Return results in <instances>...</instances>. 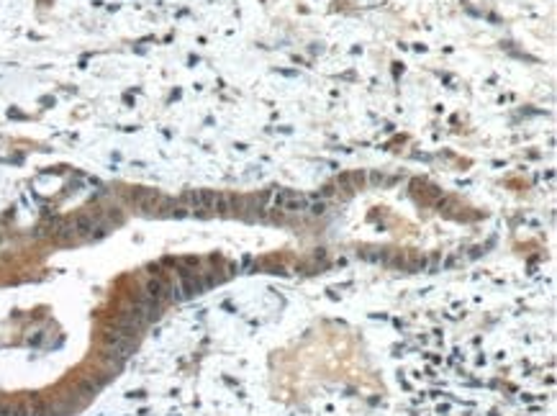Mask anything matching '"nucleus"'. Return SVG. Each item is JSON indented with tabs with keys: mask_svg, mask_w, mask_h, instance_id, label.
I'll return each instance as SVG.
<instances>
[{
	"mask_svg": "<svg viewBox=\"0 0 557 416\" xmlns=\"http://www.w3.org/2000/svg\"><path fill=\"white\" fill-rule=\"evenodd\" d=\"M103 347L108 349V357L111 360H126L129 354L137 349V334H129L118 326H111L108 332L103 334Z\"/></svg>",
	"mask_w": 557,
	"mask_h": 416,
	"instance_id": "nucleus-1",
	"label": "nucleus"
},
{
	"mask_svg": "<svg viewBox=\"0 0 557 416\" xmlns=\"http://www.w3.org/2000/svg\"><path fill=\"white\" fill-rule=\"evenodd\" d=\"M273 206L285 213H303L311 208V201L306 196H298V193L282 190V193H273Z\"/></svg>",
	"mask_w": 557,
	"mask_h": 416,
	"instance_id": "nucleus-2",
	"label": "nucleus"
},
{
	"mask_svg": "<svg viewBox=\"0 0 557 416\" xmlns=\"http://www.w3.org/2000/svg\"><path fill=\"white\" fill-rule=\"evenodd\" d=\"M213 198H216V193H210V190H190V193H185V201L195 208V211H213Z\"/></svg>",
	"mask_w": 557,
	"mask_h": 416,
	"instance_id": "nucleus-3",
	"label": "nucleus"
},
{
	"mask_svg": "<svg viewBox=\"0 0 557 416\" xmlns=\"http://www.w3.org/2000/svg\"><path fill=\"white\" fill-rule=\"evenodd\" d=\"M137 203H139L141 211H154V208H159V203H162V196L154 193V190H144V193H137Z\"/></svg>",
	"mask_w": 557,
	"mask_h": 416,
	"instance_id": "nucleus-4",
	"label": "nucleus"
}]
</instances>
